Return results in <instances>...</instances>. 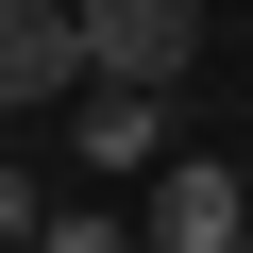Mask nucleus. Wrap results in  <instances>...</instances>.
Wrapping results in <instances>:
<instances>
[{"label":"nucleus","mask_w":253,"mask_h":253,"mask_svg":"<svg viewBox=\"0 0 253 253\" xmlns=\"http://www.w3.org/2000/svg\"><path fill=\"white\" fill-rule=\"evenodd\" d=\"M84 68L135 84V101H169L203 68V0H84Z\"/></svg>","instance_id":"obj_1"},{"label":"nucleus","mask_w":253,"mask_h":253,"mask_svg":"<svg viewBox=\"0 0 253 253\" xmlns=\"http://www.w3.org/2000/svg\"><path fill=\"white\" fill-rule=\"evenodd\" d=\"M135 253H253V186H236L219 152L152 169V203H135Z\"/></svg>","instance_id":"obj_2"},{"label":"nucleus","mask_w":253,"mask_h":253,"mask_svg":"<svg viewBox=\"0 0 253 253\" xmlns=\"http://www.w3.org/2000/svg\"><path fill=\"white\" fill-rule=\"evenodd\" d=\"M68 84H101L84 68V0H0V118L17 101H68Z\"/></svg>","instance_id":"obj_3"},{"label":"nucleus","mask_w":253,"mask_h":253,"mask_svg":"<svg viewBox=\"0 0 253 253\" xmlns=\"http://www.w3.org/2000/svg\"><path fill=\"white\" fill-rule=\"evenodd\" d=\"M84 169H186V152H169V101L101 84V101H84Z\"/></svg>","instance_id":"obj_4"},{"label":"nucleus","mask_w":253,"mask_h":253,"mask_svg":"<svg viewBox=\"0 0 253 253\" xmlns=\"http://www.w3.org/2000/svg\"><path fill=\"white\" fill-rule=\"evenodd\" d=\"M51 219H68V203H51V186H34V169H0V253H34V236H51Z\"/></svg>","instance_id":"obj_5"},{"label":"nucleus","mask_w":253,"mask_h":253,"mask_svg":"<svg viewBox=\"0 0 253 253\" xmlns=\"http://www.w3.org/2000/svg\"><path fill=\"white\" fill-rule=\"evenodd\" d=\"M34 253H135V219H118V203H68V219H51Z\"/></svg>","instance_id":"obj_6"}]
</instances>
